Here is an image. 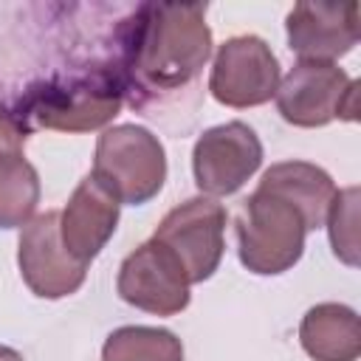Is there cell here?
Returning <instances> with one entry per match:
<instances>
[{
    "label": "cell",
    "instance_id": "1",
    "mask_svg": "<svg viewBox=\"0 0 361 361\" xmlns=\"http://www.w3.org/2000/svg\"><path fill=\"white\" fill-rule=\"evenodd\" d=\"M118 76L130 93L186 87L212 56L203 3H141L118 28Z\"/></svg>",
    "mask_w": 361,
    "mask_h": 361
},
{
    "label": "cell",
    "instance_id": "2",
    "mask_svg": "<svg viewBox=\"0 0 361 361\" xmlns=\"http://www.w3.org/2000/svg\"><path fill=\"white\" fill-rule=\"evenodd\" d=\"M124 82L116 68L90 65L42 79L20 99V113L59 133H90L110 124L124 104Z\"/></svg>",
    "mask_w": 361,
    "mask_h": 361
},
{
    "label": "cell",
    "instance_id": "3",
    "mask_svg": "<svg viewBox=\"0 0 361 361\" xmlns=\"http://www.w3.org/2000/svg\"><path fill=\"white\" fill-rule=\"evenodd\" d=\"M234 231L240 262L251 274L274 276L290 271L302 259L307 223L290 200L257 186L245 197Z\"/></svg>",
    "mask_w": 361,
    "mask_h": 361
},
{
    "label": "cell",
    "instance_id": "4",
    "mask_svg": "<svg viewBox=\"0 0 361 361\" xmlns=\"http://www.w3.org/2000/svg\"><path fill=\"white\" fill-rule=\"evenodd\" d=\"M90 175L118 203L141 206L152 200L166 180L164 144L141 124L110 127L96 141Z\"/></svg>",
    "mask_w": 361,
    "mask_h": 361
},
{
    "label": "cell",
    "instance_id": "5",
    "mask_svg": "<svg viewBox=\"0 0 361 361\" xmlns=\"http://www.w3.org/2000/svg\"><path fill=\"white\" fill-rule=\"evenodd\" d=\"M279 116L293 127H324L358 118V82L336 62L299 59L276 87Z\"/></svg>",
    "mask_w": 361,
    "mask_h": 361
},
{
    "label": "cell",
    "instance_id": "6",
    "mask_svg": "<svg viewBox=\"0 0 361 361\" xmlns=\"http://www.w3.org/2000/svg\"><path fill=\"white\" fill-rule=\"evenodd\" d=\"M226 209L212 197H189L169 209L155 226L152 240L166 245L183 265L189 282L209 279L226 251Z\"/></svg>",
    "mask_w": 361,
    "mask_h": 361
},
{
    "label": "cell",
    "instance_id": "7",
    "mask_svg": "<svg viewBox=\"0 0 361 361\" xmlns=\"http://www.w3.org/2000/svg\"><path fill=\"white\" fill-rule=\"evenodd\" d=\"M279 87V62L257 34L226 39L212 65L209 93L226 107H257L271 102Z\"/></svg>",
    "mask_w": 361,
    "mask_h": 361
},
{
    "label": "cell",
    "instance_id": "8",
    "mask_svg": "<svg viewBox=\"0 0 361 361\" xmlns=\"http://www.w3.org/2000/svg\"><path fill=\"white\" fill-rule=\"evenodd\" d=\"M189 285L192 282L180 259L158 240H147L130 251L116 279V290L127 305L155 316H175L186 310Z\"/></svg>",
    "mask_w": 361,
    "mask_h": 361
},
{
    "label": "cell",
    "instance_id": "9",
    "mask_svg": "<svg viewBox=\"0 0 361 361\" xmlns=\"http://www.w3.org/2000/svg\"><path fill=\"white\" fill-rule=\"evenodd\" d=\"M262 164V141L245 121L209 127L192 149V172L200 192L226 197L245 186Z\"/></svg>",
    "mask_w": 361,
    "mask_h": 361
},
{
    "label": "cell",
    "instance_id": "10",
    "mask_svg": "<svg viewBox=\"0 0 361 361\" xmlns=\"http://www.w3.org/2000/svg\"><path fill=\"white\" fill-rule=\"evenodd\" d=\"M23 282L39 299H62L82 288L87 265L73 259L59 240V212L37 214L25 223L17 243Z\"/></svg>",
    "mask_w": 361,
    "mask_h": 361
},
{
    "label": "cell",
    "instance_id": "11",
    "mask_svg": "<svg viewBox=\"0 0 361 361\" xmlns=\"http://www.w3.org/2000/svg\"><path fill=\"white\" fill-rule=\"evenodd\" d=\"M288 45L302 59L333 62L350 54L361 37V6L347 3H296L285 20Z\"/></svg>",
    "mask_w": 361,
    "mask_h": 361
},
{
    "label": "cell",
    "instance_id": "12",
    "mask_svg": "<svg viewBox=\"0 0 361 361\" xmlns=\"http://www.w3.org/2000/svg\"><path fill=\"white\" fill-rule=\"evenodd\" d=\"M118 206L121 203L93 175L82 178L68 206L59 212V240L65 251L87 265L113 237L118 226Z\"/></svg>",
    "mask_w": 361,
    "mask_h": 361
},
{
    "label": "cell",
    "instance_id": "13",
    "mask_svg": "<svg viewBox=\"0 0 361 361\" xmlns=\"http://www.w3.org/2000/svg\"><path fill=\"white\" fill-rule=\"evenodd\" d=\"M299 341L313 361H355L361 355L358 313L338 302H322L302 316Z\"/></svg>",
    "mask_w": 361,
    "mask_h": 361
},
{
    "label": "cell",
    "instance_id": "14",
    "mask_svg": "<svg viewBox=\"0 0 361 361\" xmlns=\"http://www.w3.org/2000/svg\"><path fill=\"white\" fill-rule=\"evenodd\" d=\"M259 189H268V192L290 200L302 212L307 231H313L324 223L327 209L336 197L333 178L322 166L307 164V161H279V164L268 166L262 172Z\"/></svg>",
    "mask_w": 361,
    "mask_h": 361
},
{
    "label": "cell",
    "instance_id": "15",
    "mask_svg": "<svg viewBox=\"0 0 361 361\" xmlns=\"http://www.w3.org/2000/svg\"><path fill=\"white\" fill-rule=\"evenodd\" d=\"M102 361H183V344L172 330L130 324L107 336Z\"/></svg>",
    "mask_w": 361,
    "mask_h": 361
},
{
    "label": "cell",
    "instance_id": "16",
    "mask_svg": "<svg viewBox=\"0 0 361 361\" xmlns=\"http://www.w3.org/2000/svg\"><path fill=\"white\" fill-rule=\"evenodd\" d=\"M39 203V175L23 155L0 158V228L25 226Z\"/></svg>",
    "mask_w": 361,
    "mask_h": 361
},
{
    "label": "cell",
    "instance_id": "17",
    "mask_svg": "<svg viewBox=\"0 0 361 361\" xmlns=\"http://www.w3.org/2000/svg\"><path fill=\"white\" fill-rule=\"evenodd\" d=\"M324 220H327L333 254L347 265H358V231H355V223H358V189L350 186L344 192H336Z\"/></svg>",
    "mask_w": 361,
    "mask_h": 361
},
{
    "label": "cell",
    "instance_id": "18",
    "mask_svg": "<svg viewBox=\"0 0 361 361\" xmlns=\"http://www.w3.org/2000/svg\"><path fill=\"white\" fill-rule=\"evenodd\" d=\"M31 127L25 121V116L14 107H8L0 99V158L6 155H23L25 138H28Z\"/></svg>",
    "mask_w": 361,
    "mask_h": 361
},
{
    "label": "cell",
    "instance_id": "19",
    "mask_svg": "<svg viewBox=\"0 0 361 361\" xmlns=\"http://www.w3.org/2000/svg\"><path fill=\"white\" fill-rule=\"evenodd\" d=\"M0 361H23V355H20L17 350H11V347L0 344Z\"/></svg>",
    "mask_w": 361,
    "mask_h": 361
}]
</instances>
